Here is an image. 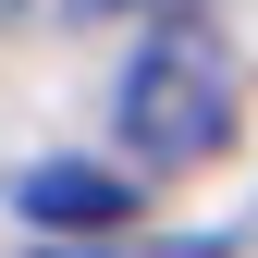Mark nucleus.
Instances as JSON below:
<instances>
[{"instance_id":"1","label":"nucleus","mask_w":258,"mask_h":258,"mask_svg":"<svg viewBox=\"0 0 258 258\" xmlns=\"http://www.w3.org/2000/svg\"><path fill=\"white\" fill-rule=\"evenodd\" d=\"M123 136H136V172H197V160L234 148V49L197 13H160L136 37V61H123Z\"/></svg>"},{"instance_id":"2","label":"nucleus","mask_w":258,"mask_h":258,"mask_svg":"<svg viewBox=\"0 0 258 258\" xmlns=\"http://www.w3.org/2000/svg\"><path fill=\"white\" fill-rule=\"evenodd\" d=\"M13 209L37 221V234H111V221H136V172H99V160H37V172H13Z\"/></svg>"},{"instance_id":"3","label":"nucleus","mask_w":258,"mask_h":258,"mask_svg":"<svg viewBox=\"0 0 258 258\" xmlns=\"http://www.w3.org/2000/svg\"><path fill=\"white\" fill-rule=\"evenodd\" d=\"M37 258H234V234H49Z\"/></svg>"},{"instance_id":"4","label":"nucleus","mask_w":258,"mask_h":258,"mask_svg":"<svg viewBox=\"0 0 258 258\" xmlns=\"http://www.w3.org/2000/svg\"><path fill=\"white\" fill-rule=\"evenodd\" d=\"M74 13H160V0H74Z\"/></svg>"}]
</instances>
